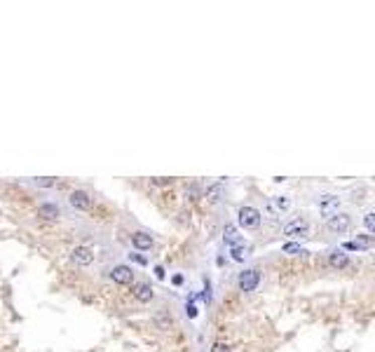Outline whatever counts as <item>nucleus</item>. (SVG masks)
I'll use <instances>...</instances> for the list:
<instances>
[{
    "label": "nucleus",
    "mask_w": 375,
    "mask_h": 352,
    "mask_svg": "<svg viewBox=\"0 0 375 352\" xmlns=\"http://www.w3.org/2000/svg\"><path fill=\"white\" fill-rule=\"evenodd\" d=\"M68 202H70V207H75V209H87L92 200H89V195L85 193V190H73L70 197H68Z\"/></svg>",
    "instance_id": "1a4fd4ad"
},
{
    "label": "nucleus",
    "mask_w": 375,
    "mask_h": 352,
    "mask_svg": "<svg viewBox=\"0 0 375 352\" xmlns=\"http://www.w3.org/2000/svg\"><path fill=\"white\" fill-rule=\"evenodd\" d=\"M211 352H230V345L228 343H213V347H211Z\"/></svg>",
    "instance_id": "412c9836"
},
{
    "label": "nucleus",
    "mask_w": 375,
    "mask_h": 352,
    "mask_svg": "<svg viewBox=\"0 0 375 352\" xmlns=\"http://www.w3.org/2000/svg\"><path fill=\"white\" fill-rule=\"evenodd\" d=\"M246 256H249V247H242V244H235V247H232V258H235V261H244Z\"/></svg>",
    "instance_id": "f3484780"
},
{
    "label": "nucleus",
    "mask_w": 375,
    "mask_h": 352,
    "mask_svg": "<svg viewBox=\"0 0 375 352\" xmlns=\"http://www.w3.org/2000/svg\"><path fill=\"white\" fill-rule=\"evenodd\" d=\"M307 230H310V225H307L305 218H293V221H288L284 225V235L286 237H303L307 235Z\"/></svg>",
    "instance_id": "7ed1b4c3"
},
{
    "label": "nucleus",
    "mask_w": 375,
    "mask_h": 352,
    "mask_svg": "<svg viewBox=\"0 0 375 352\" xmlns=\"http://www.w3.org/2000/svg\"><path fill=\"white\" fill-rule=\"evenodd\" d=\"M223 240H225L228 244H232V247H235V244H239V232H237V228H235V225H225Z\"/></svg>",
    "instance_id": "2eb2a0df"
},
{
    "label": "nucleus",
    "mask_w": 375,
    "mask_h": 352,
    "mask_svg": "<svg viewBox=\"0 0 375 352\" xmlns=\"http://www.w3.org/2000/svg\"><path fill=\"white\" fill-rule=\"evenodd\" d=\"M349 225H352V218L347 214H333L328 218V230L331 232H345L349 230Z\"/></svg>",
    "instance_id": "423d86ee"
},
{
    "label": "nucleus",
    "mask_w": 375,
    "mask_h": 352,
    "mask_svg": "<svg viewBox=\"0 0 375 352\" xmlns=\"http://www.w3.org/2000/svg\"><path fill=\"white\" fill-rule=\"evenodd\" d=\"M363 225H366V230H368V232L375 230V214H373V211H368V214L363 216Z\"/></svg>",
    "instance_id": "6ab92c4d"
},
{
    "label": "nucleus",
    "mask_w": 375,
    "mask_h": 352,
    "mask_svg": "<svg viewBox=\"0 0 375 352\" xmlns=\"http://www.w3.org/2000/svg\"><path fill=\"white\" fill-rule=\"evenodd\" d=\"M38 186H42V188H52L56 183V179H52V176H40V179H33Z\"/></svg>",
    "instance_id": "a211bd4d"
},
{
    "label": "nucleus",
    "mask_w": 375,
    "mask_h": 352,
    "mask_svg": "<svg viewBox=\"0 0 375 352\" xmlns=\"http://www.w3.org/2000/svg\"><path fill=\"white\" fill-rule=\"evenodd\" d=\"M328 263L333 265V268H338V270H342V268H347L349 265V258H347V254H342V251H331Z\"/></svg>",
    "instance_id": "f8f14e48"
},
{
    "label": "nucleus",
    "mask_w": 375,
    "mask_h": 352,
    "mask_svg": "<svg viewBox=\"0 0 375 352\" xmlns=\"http://www.w3.org/2000/svg\"><path fill=\"white\" fill-rule=\"evenodd\" d=\"M73 261L78 265H89L94 261V251L89 249V247H75L73 249Z\"/></svg>",
    "instance_id": "6e6552de"
},
{
    "label": "nucleus",
    "mask_w": 375,
    "mask_h": 352,
    "mask_svg": "<svg viewBox=\"0 0 375 352\" xmlns=\"http://www.w3.org/2000/svg\"><path fill=\"white\" fill-rule=\"evenodd\" d=\"M131 244L141 251H148L150 247H153V237H150L148 232H134V235H131Z\"/></svg>",
    "instance_id": "9d476101"
},
{
    "label": "nucleus",
    "mask_w": 375,
    "mask_h": 352,
    "mask_svg": "<svg viewBox=\"0 0 375 352\" xmlns=\"http://www.w3.org/2000/svg\"><path fill=\"white\" fill-rule=\"evenodd\" d=\"M260 282V272L258 270H244V272H239V277H237V284L242 291H253L256 286H258Z\"/></svg>",
    "instance_id": "f03ea898"
},
{
    "label": "nucleus",
    "mask_w": 375,
    "mask_h": 352,
    "mask_svg": "<svg viewBox=\"0 0 375 352\" xmlns=\"http://www.w3.org/2000/svg\"><path fill=\"white\" fill-rule=\"evenodd\" d=\"M284 251H286V254H305V249L298 247V244H284Z\"/></svg>",
    "instance_id": "aec40b11"
},
{
    "label": "nucleus",
    "mask_w": 375,
    "mask_h": 352,
    "mask_svg": "<svg viewBox=\"0 0 375 352\" xmlns=\"http://www.w3.org/2000/svg\"><path fill=\"white\" fill-rule=\"evenodd\" d=\"M131 294H134V298L141 301V303H150L153 296H155V291H153V286H150L148 282H134V284H131Z\"/></svg>",
    "instance_id": "20e7f679"
},
{
    "label": "nucleus",
    "mask_w": 375,
    "mask_h": 352,
    "mask_svg": "<svg viewBox=\"0 0 375 352\" xmlns=\"http://www.w3.org/2000/svg\"><path fill=\"white\" fill-rule=\"evenodd\" d=\"M110 279H113L115 284H131L134 272H131L129 265H115V268L110 270Z\"/></svg>",
    "instance_id": "39448f33"
},
{
    "label": "nucleus",
    "mask_w": 375,
    "mask_h": 352,
    "mask_svg": "<svg viewBox=\"0 0 375 352\" xmlns=\"http://www.w3.org/2000/svg\"><path fill=\"white\" fill-rule=\"evenodd\" d=\"M338 204H340V200L335 195H326V197H321V202H319V209L324 216H333V214H338Z\"/></svg>",
    "instance_id": "0eeeda50"
},
{
    "label": "nucleus",
    "mask_w": 375,
    "mask_h": 352,
    "mask_svg": "<svg viewBox=\"0 0 375 352\" xmlns=\"http://www.w3.org/2000/svg\"><path fill=\"white\" fill-rule=\"evenodd\" d=\"M220 193H223V186L216 183V186H211V188H206V200H209V202H218Z\"/></svg>",
    "instance_id": "dca6fc26"
},
{
    "label": "nucleus",
    "mask_w": 375,
    "mask_h": 352,
    "mask_svg": "<svg viewBox=\"0 0 375 352\" xmlns=\"http://www.w3.org/2000/svg\"><path fill=\"white\" fill-rule=\"evenodd\" d=\"M370 247H373V237L370 235H361V237H356L354 242L345 244V249H370Z\"/></svg>",
    "instance_id": "ddd939ff"
},
{
    "label": "nucleus",
    "mask_w": 375,
    "mask_h": 352,
    "mask_svg": "<svg viewBox=\"0 0 375 352\" xmlns=\"http://www.w3.org/2000/svg\"><path fill=\"white\" fill-rule=\"evenodd\" d=\"M134 261H136V263H141V265H145V258L143 256H134Z\"/></svg>",
    "instance_id": "5701e85b"
},
{
    "label": "nucleus",
    "mask_w": 375,
    "mask_h": 352,
    "mask_svg": "<svg viewBox=\"0 0 375 352\" xmlns=\"http://www.w3.org/2000/svg\"><path fill=\"white\" fill-rule=\"evenodd\" d=\"M237 218H239V225L251 230V228H258L260 225V211L256 207H239L237 211Z\"/></svg>",
    "instance_id": "f257e3e1"
},
{
    "label": "nucleus",
    "mask_w": 375,
    "mask_h": 352,
    "mask_svg": "<svg viewBox=\"0 0 375 352\" xmlns=\"http://www.w3.org/2000/svg\"><path fill=\"white\" fill-rule=\"evenodd\" d=\"M267 209L272 211V214H281V211L284 209H288V200L286 197H270V200H267Z\"/></svg>",
    "instance_id": "9b49d317"
},
{
    "label": "nucleus",
    "mask_w": 375,
    "mask_h": 352,
    "mask_svg": "<svg viewBox=\"0 0 375 352\" xmlns=\"http://www.w3.org/2000/svg\"><path fill=\"white\" fill-rule=\"evenodd\" d=\"M38 214H40V216H45V218H59V214H61V211H59V207H56V204L45 202V204H40V207H38Z\"/></svg>",
    "instance_id": "4468645a"
},
{
    "label": "nucleus",
    "mask_w": 375,
    "mask_h": 352,
    "mask_svg": "<svg viewBox=\"0 0 375 352\" xmlns=\"http://www.w3.org/2000/svg\"><path fill=\"white\" fill-rule=\"evenodd\" d=\"M155 275L160 279H164V268H162V265H157V268H155Z\"/></svg>",
    "instance_id": "4be33fe9"
}]
</instances>
